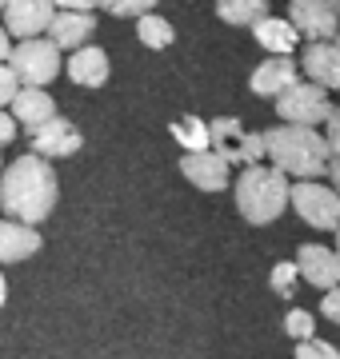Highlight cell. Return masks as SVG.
<instances>
[{"label":"cell","instance_id":"36","mask_svg":"<svg viewBox=\"0 0 340 359\" xmlns=\"http://www.w3.org/2000/svg\"><path fill=\"white\" fill-rule=\"evenodd\" d=\"M332 252H336V256H340V228H336V248H332Z\"/></svg>","mask_w":340,"mask_h":359},{"label":"cell","instance_id":"15","mask_svg":"<svg viewBox=\"0 0 340 359\" xmlns=\"http://www.w3.org/2000/svg\"><path fill=\"white\" fill-rule=\"evenodd\" d=\"M68 80L80 84V88H100V84H108V56H105V48H96V44H80V48L68 56Z\"/></svg>","mask_w":340,"mask_h":359},{"label":"cell","instance_id":"3","mask_svg":"<svg viewBox=\"0 0 340 359\" xmlns=\"http://www.w3.org/2000/svg\"><path fill=\"white\" fill-rule=\"evenodd\" d=\"M288 192H292V184H288L285 172H276L273 164H252L236 176L233 200H236V212L261 228V224H273V219L285 216Z\"/></svg>","mask_w":340,"mask_h":359},{"label":"cell","instance_id":"28","mask_svg":"<svg viewBox=\"0 0 340 359\" xmlns=\"http://www.w3.org/2000/svg\"><path fill=\"white\" fill-rule=\"evenodd\" d=\"M325 144L332 156H340V104H332V112L325 120Z\"/></svg>","mask_w":340,"mask_h":359},{"label":"cell","instance_id":"21","mask_svg":"<svg viewBox=\"0 0 340 359\" xmlns=\"http://www.w3.org/2000/svg\"><path fill=\"white\" fill-rule=\"evenodd\" d=\"M264 8H268V0H216V16L236 28H252L256 20H264L268 16Z\"/></svg>","mask_w":340,"mask_h":359},{"label":"cell","instance_id":"1","mask_svg":"<svg viewBox=\"0 0 340 359\" xmlns=\"http://www.w3.org/2000/svg\"><path fill=\"white\" fill-rule=\"evenodd\" d=\"M56 200H60V180H56L53 160L25 152L0 172V208H4L8 219H20V224L37 228L53 216Z\"/></svg>","mask_w":340,"mask_h":359},{"label":"cell","instance_id":"19","mask_svg":"<svg viewBox=\"0 0 340 359\" xmlns=\"http://www.w3.org/2000/svg\"><path fill=\"white\" fill-rule=\"evenodd\" d=\"M216 152L228 160V168H252L264 160V132H240V140L224 144Z\"/></svg>","mask_w":340,"mask_h":359},{"label":"cell","instance_id":"34","mask_svg":"<svg viewBox=\"0 0 340 359\" xmlns=\"http://www.w3.org/2000/svg\"><path fill=\"white\" fill-rule=\"evenodd\" d=\"M8 52H13V44H8V32H4V25H0V65L8 60Z\"/></svg>","mask_w":340,"mask_h":359},{"label":"cell","instance_id":"25","mask_svg":"<svg viewBox=\"0 0 340 359\" xmlns=\"http://www.w3.org/2000/svg\"><path fill=\"white\" fill-rule=\"evenodd\" d=\"M240 132H244V124H240L236 116H216V120H209V140H212V152H216V148H224V144L240 140Z\"/></svg>","mask_w":340,"mask_h":359},{"label":"cell","instance_id":"20","mask_svg":"<svg viewBox=\"0 0 340 359\" xmlns=\"http://www.w3.org/2000/svg\"><path fill=\"white\" fill-rule=\"evenodd\" d=\"M172 136H176V144H181L184 152H209L212 140H209V120H200V116H176L172 120Z\"/></svg>","mask_w":340,"mask_h":359},{"label":"cell","instance_id":"26","mask_svg":"<svg viewBox=\"0 0 340 359\" xmlns=\"http://www.w3.org/2000/svg\"><path fill=\"white\" fill-rule=\"evenodd\" d=\"M157 4L160 0H100V8H105L108 16H120V20H124V16H136V20H140V16L152 13Z\"/></svg>","mask_w":340,"mask_h":359},{"label":"cell","instance_id":"6","mask_svg":"<svg viewBox=\"0 0 340 359\" xmlns=\"http://www.w3.org/2000/svg\"><path fill=\"white\" fill-rule=\"evenodd\" d=\"M328 112H332V104H328V92L313 80H296L288 92L276 96V116H280V124H301V128H316V124H325Z\"/></svg>","mask_w":340,"mask_h":359},{"label":"cell","instance_id":"13","mask_svg":"<svg viewBox=\"0 0 340 359\" xmlns=\"http://www.w3.org/2000/svg\"><path fill=\"white\" fill-rule=\"evenodd\" d=\"M296 80H301V68H296L292 56H268V60H261V65L252 68L249 88L256 92V96H273L276 100V96L288 92Z\"/></svg>","mask_w":340,"mask_h":359},{"label":"cell","instance_id":"17","mask_svg":"<svg viewBox=\"0 0 340 359\" xmlns=\"http://www.w3.org/2000/svg\"><path fill=\"white\" fill-rule=\"evenodd\" d=\"M252 40L268 48L273 56H292V48L301 44V32L288 25V16H264L252 25Z\"/></svg>","mask_w":340,"mask_h":359},{"label":"cell","instance_id":"39","mask_svg":"<svg viewBox=\"0 0 340 359\" xmlns=\"http://www.w3.org/2000/svg\"><path fill=\"white\" fill-rule=\"evenodd\" d=\"M0 172H4V160H0Z\"/></svg>","mask_w":340,"mask_h":359},{"label":"cell","instance_id":"12","mask_svg":"<svg viewBox=\"0 0 340 359\" xmlns=\"http://www.w3.org/2000/svg\"><path fill=\"white\" fill-rule=\"evenodd\" d=\"M181 176L192 184V188H200V192H224L228 188V176H233V168H228V160H224L221 152H184L181 160Z\"/></svg>","mask_w":340,"mask_h":359},{"label":"cell","instance_id":"5","mask_svg":"<svg viewBox=\"0 0 340 359\" xmlns=\"http://www.w3.org/2000/svg\"><path fill=\"white\" fill-rule=\"evenodd\" d=\"M288 204L296 208V216L308 228H320V231L340 228V196L320 180H296L292 192H288Z\"/></svg>","mask_w":340,"mask_h":359},{"label":"cell","instance_id":"30","mask_svg":"<svg viewBox=\"0 0 340 359\" xmlns=\"http://www.w3.org/2000/svg\"><path fill=\"white\" fill-rule=\"evenodd\" d=\"M16 88H20V84H16L13 68H8V65H0V108H4V104H13Z\"/></svg>","mask_w":340,"mask_h":359},{"label":"cell","instance_id":"8","mask_svg":"<svg viewBox=\"0 0 340 359\" xmlns=\"http://www.w3.org/2000/svg\"><path fill=\"white\" fill-rule=\"evenodd\" d=\"M288 25L304 40H332L340 28V16L328 0H288Z\"/></svg>","mask_w":340,"mask_h":359},{"label":"cell","instance_id":"37","mask_svg":"<svg viewBox=\"0 0 340 359\" xmlns=\"http://www.w3.org/2000/svg\"><path fill=\"white\" fill-rule=\"evenodd\" d=\"M328 4H332V8H336V16H340V0H328Z\"/></svg>","mask_w":340,"mask_h":359},{"label":"cell","instance_id":"2","mask_svg":"<svg viewBox=\"0 0 340 359\" xmlns=\"http://www.w3.org/2000/svg\"><path fill=\"white\" fill-rule=\"evenodd\" d=\"M264 160L296 180H320L328 172V152L325 132L316 128H301V124H276L264 132Z\"/></svg>","mask_w":340,"mask_h":359},{"label":"cell","instance_id":"7","mask_svg":"<svg viewBox=\"0 0 340 359\" xmlns=\"http://www.w3.org/2000/svg\"><path fill=\"white\" fill-rule=\"evenodd\" d=\"M56 16L53 0H4V32L16 40H32L48 32Z\"/></svg>","mask_w":340,"mask_h":359},{"label":"cell","instance_id":"11","mask_svg":"<svg viewBox=\"0 0 340 359\" xmlns=\"http://www.w3.org/2000/svg\"><path fill=\"white\" fill-rule=\"evenodd\" d=\"M296 271H301L304 283H313L316 292H332V287H340V256L332 252V248L325 244H301V252H296Z\"/></svg>","mask_w":340,"mask_h":359},{"label":"cell","instance_id":"27","mask_svg":"<svg viewBox=\"0 0 340 359\" xmlns=\"http://www.w3.org/2000/svg\"><path fill=\"white\" fill-rule=\"evenodd\" d=\"M292 359H340V351L332 344H325L320 335H313V339L296 344V355H292Z\"/></svg>","mask_w":340,"mask_h":359},{"label":"cell","instance_id":"14","mask_svg":"<svg viewBox=\"0 0 340 359\" xmlns=\"http://www.w3.org/2000/svg\"><path fill=\"white\" fill-rule=\"evenodd\" d=\"M44 248L40 231L32 224H20V219H0V264H20V259H32Z\"/></svg>","mask_w":340,"mask_h":359},{"label":"cell","instance_id":"38","mask_svg":"<svg viewBox=\"0 0 340 359\" xmlns=\"http://www.w3.org/2000/svg\"><path fill=\"white\" fill-rule=\"evenodd\" d=\"M0 13H4V0H0Z\"/></svg>","mask_w":340,"mask_h":359},{"label":"cell","instance_id":"32","mask_svg":"<svg viewBox=\"0 0 340 359\" xmlns=\"http://www.w3.org/2000/svg\"><path fill=\"white\" fill-rule=\"evenodd\" d=\"M13 140H16V120L0 108V148H4V144H13Z\"/></svg>","mask_w":340,"mask_h":359},{"label":"cell","instance_id":"4","mask_svg":"<svg viewBox=\"0 0 340 359\" xmlns=\"http://www.w3.org/2000/svg\"><path fill=\"white\" fill-rule=\"evenodd\" d=\"M4 65L13 68V76H16L20 88H48V84L60 76V48H56L48 36L44 40L32 36V40L13 44V52H8Z\"/></svg>","mask_w":340,"mask_h":359},{"label":"cell","instance_id":"22","mask_svg":"<svg viewBox=\"0 0 340 359\" xmlns=\"http://www.w3.org/2000/svg\"><path fill=\"white\" fill-rule=\"evenodd\" d=\"M136 36H140L144 48H169L172 40H176V32H172V25L160 13H144L136 20Z\"/></svg>","mask_w":340,"mask_h":359},{"label":"cell","instance_id":"31","mask_svg":"<svg viewBox=\"0 0 340 359\" xmlns=\"http://www.w3.org/2000/svg\"><path fill=\"white\" fill-rule=\"evenodd\" d=\"M56 13H89V8H100V0H53Z\"/></svg>","mask_w":340,"mask_h":359},{"label":"cell","instance_id":"23","mask_svg":"<svg viewBox=\"0 0 340 359\" xmlns=\"http://www.w3.org/2000/svg\"><path fill=\"white\" fill-rule=\"evenodd\" d=\"M268 283H273V292L280 295V299H292V295H296V283H301V271H296L292 259H280V264H273Z\"/></svg>","mask_w":340,"mask_h":359},{"label":"cell","instance_id":"35","mask_svg":"<svg viewBox=\"0 0 340 359\" xmlns=\"http://www.w3.org/2000/svg\"><path fill=\"white\" fill-rule=\"evenodd\" d=\"M4 299H8V280H4V271H0V308H4Z\"/></svg>","mask_w":340,"mask_h":359},{"label":"cell","instance_id":"33","mask_svg":"<svg viewBox=\"0 0 340 359\" xmlns=\"http://www.w3.org/2000/svg\"><path fill=\"white\" fill-rule=\"evenodd\" d=\"M328 180H332V184H328V188H332V192L340 196V156H332V160H328V172H325Z\"/></svg>","mask_w":340,"mask_h":359},{"label":"cell","instance_id":"29","mask_svg":"<svg viewBox=\"0 0 340 359\" xmlns=\"http://www.w3.org/2000/svg\"><path fill=\"white\" fill-rule=\"evenodd\" d=\"M320 311H325L328 323H336L340 327V287H332V292L320 295Z\"/></svg>","mask_w":340,"mask_h":359},{"label":"cell","instance_id":"9","mask_svg":"<svg viewBox=\"0 0 340 359\" xmlns=\"http://www.w3.org/2000/svg\"><path fill=\"white\" fill-rule=\"evenodd\" d=\"M28 140H32V152L44 156V160H65V156L80 152L84 136H80V128L72 124V120L53 116V120H44L40 128L28 132Z\"/></svg>","mask_w":340,"mask_h":359},{"label":"cell","instance_id":"16","mask_svg":"<svg viewBox=\"0 0 340 359\" xmlns=\"http://www.w3.org/2000/svg\"><path fill=\"white\" fill-rule=\"evenodd\" d=\"M8 108H13L16 124H28V132L40 128L44 120H53L56 116V100L44 88H16V96H13Z\"/></svg>","mask_w":340,"mask_h":359},{"label":"cell","instance_id":"18","mask_svg":"<svg viewBox=\"0 0 340 359\" xmlns=\"http://www.w3.org/2000/svg\"><path fill=\"white\" fill-rule=\"evenodd\" d=\"M92 28H96L92 13H56L53 25H48V40H53L60 52H65V48L77 52L80 44L92 36Z\"/></svg>","mask_w":340,"mask_h":359},{"label":"cell","instance_id":"10","mask_svg":"<svg viewBox=\"0 0 340 359\" xmlns=\"http://www.w3.org/2000/svg\"><path fill=\"white\" fill-rule=\"evenodd\" d=\"M304 76L320 84V88H336L340 92V40H308L301 52V65H296Z\"/></svg>","mask_w":340,"mask_h":359},{"label":"cell","instance_id":"24","mask_svg":"<svg viewBox=\"0 0 340 359\" xmlns=\"http://www.w3.org/2000/svg\"><path fill=\"white\" fill-rule=\"evenodd\" d=\"M285 332H288V339H296V344L313 339V335H316V316H313V311H304V308H288Z\"/></svg>","mask_w":340,"mask_h":359}]
</instances>
